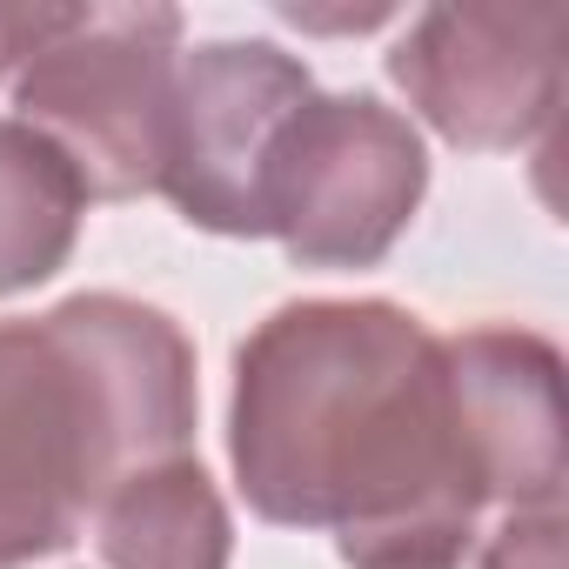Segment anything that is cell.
<instances>
[{
    "label": "cell",
    "mask_w": 569,
    "mask_h": 569,
    "mask_svg": "<svg viewBox=\"0 0 569 569\" xmlns=\"http://www.w3.org/2000/svg\"><path fill=\"white\" fill-rule=\"evenodd\" d=\"M174 74V8H74V21L21 68L14 121L74 168L88 201H134L161 188Z\"/></svg>",
    "instance_id": "obj_3"
},
{
    "label": "cell",
    "mask_w": 569,
    "mask_h": 569,
    "mask_svg": "<svg viewBox=\"0 0 569 569\" xmlns=\"http://www.w3.org/2000/svg\"><path fill=\"white\" fill-rule=\"evenodd\" d=\"M442 376L489 509H556L569 476L562 356L529 329H462L442 342Z\"/></svg>",
    "instance_id": "obj_7"
},
{
    "label": "cell",
    "mask_w": 569,
    "mask_h": 569,
    "mask_svg": "<svg viewBox=\"0 0 569 569\" xmlns=\"http://www.w3.org/2000/svg\"><path fill=\"white\" fill-rule=\"evenodd\" d=\"M194 349L134 296L0 322V569L68 549L114 482L188 456Z\"/></svg>",
    "instance_id": "obj_2"
},
{
    "label": "cell",
    "mask_w": 569,
    "mask_h": 569,
    "mask_svg": "<svg viewBox=\"0 0 569 569\" xmlns=\"http://www.w3.org/2000/svg\"><path fill=\"white\" fill-rule=\"evenodd\" d=\"M228 456L254 516L349 569H462L482 536L442 336L396 302H289L234 349Z\"/></svg>",
    "instance_id": "obj_1"
},
{
    "label": "cell",
    "mask_w": 569,
    "mask_h": 569,
    "mask_svg": "<svg viewBox=\"0 0 569 569\" xmlns=\"http://www.w3.org/2000/svg\"><path fill=\"white\" fill-rule=\"evenodd\" d=\"M88 194L74 168L21 121H0V296L41 289L81 241Z\"/></svg>",
    "instance_id": "obj_9"
},
{
    "label": "cell",
    "mask_w": 569,
    "mask_h": 569,
    "mask_svg": "<svg viewBox=\"0 0 569 569\" xmlns=\"http://www.w3.org/2000/svg\"><path fill=\"white\" fill-rule=\"evenodd\" d=\"M68 21H74V8H0V81L28 68Z\"/></svg>",
    "instance_id": "obj_11"
},
{
    "label": "cell",
    "mask_w": 569,
    "mask_h": 569,
    "mask_svg": "<svg viewBox=\"0 0 569 569\" xmlns=\"http://www.w3.org/2000/svg\"><path fill=\"white\" fill-rule=\"evenodd\" d=\"M389 81L442 141L476 148V154L522 148L562 108L569 8L562 0L429 8L389 48Z\"/></svg>",
    "instance_id": "obj_5"
},
{
    "label": "cell",
    "mask_w": 569,
    "mask_h": 569,
    "mask_svg": "<svg viewBox=\"0 0 569 569\" xmlns=\"http://www.w3.org/2000/svg\"><path fill=\"white\" fill-rule=\"evenodd\" d=\"M309 94V68L274 41H208L181 54L154 194H168L181 221L208 234H261L268 154Z\"/></svg>",
    "instance_id": "obj_6"
},
{
    "label": "cell",
    "mask_w": 569,
    "mask_h": 569,
    "mask_svg": "<svg viewBox=\"0 0 569 569\" xmlns=\"http://www.w3.org/2000/svg\"><path fill=\"white\" fill-rule=\"evenodd\" d=\"M429 148L376 94H309L261 174V234L296 268H376L416 221Z\"/></svg>",
    "instance_id": "obj_4"
},
{
    "label": "cell",
    "mask_w": 569,
    "mask_h": 569,
    "mask_svg": "<svg viewBox=\"0 0 569 569\" xmlns=\"http://www.w3.org/2000/svg\"><path fill=\"white\" fill-rule=\"evenodd\" d=\"M476 569H562V509H516L489 529Z\"/></svg>",
    "instance_id": "obj_10"
},
{
    "label": "cell",
    "mask_w": 569,
    "mask_h": 569,
    "mask_svg": "<svg viewBox=\"0 0 569 569\" xmlns=\"http://www.w3.org/2000/svg\"><path fill=\"white\" fill-rule=\"evenodd\" d=\"M94 549L108 569H228V502L194 456L134 469L94 509Z\"/></svg>",
    "instance_id": "obj_8"
}]
</instances>
